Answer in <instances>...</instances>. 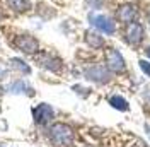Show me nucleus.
I'll list each match as a JSON object with an SVG mask.
<instances>
[{"label":"nucleus","mask_w":150,"mask_h":147,"mask_svg":"<svg viewBox=\"0 0 150 147\" xmlns=\"http://www.w3.org/2000/svg\"><path fill=\"white\" fill-rule=\"evenodd\" d=\"M74 91H75V92H80V94H84V96H87V94H89V89L80 87V86H74Z\"/></svg>","instance_id":"obj_17"},{"label":"nucleus","mask_w":150,"mask_h":147,"mask_svg":"<svg viewBox=\"0 0 150 147\" xmlns=\"http://www.w3.org/2000/svg\"><path fill=\"white\" fill-rule=\"evenodd\" d=\"M106 67L114 74H123L126 70V62L120 50H116V48L106 50Z\"/></svg>","instance_id":"obj_8"},{"label":"nucleus","mask_w":150,"mask_h":147,"mask_svg":"<svg viewBox=\"0 0 150 147\" xmlns=\"http://www.w3.org/2000/svg\"><path fill=\"white\" fill-rule=\"evenodd\" d=\"M5 75H7V67L0 64V79H5Z\"/></svg>","instance_id":"obj_18"},{"label":"nucleus","mask_w":150,"mask_h":147,"mask_svg":"<svg viewBox=\"0 0 150 147\" xmlns=\"http://www.w3.org/2000/svg\"><path fill=\"white\" fill-rule=\"evenodd\" d=\"M50 138L56 146L67 147V146H70L72 140H74V132L65 123H53L50 127Z\"/></svg>","instance_id":"obj_3"},{"label":"nucleus","mask_w":150,"mask_h":147,"mask_svg":"<svg viewBox=\"0 0 150 147\" xmlns=\"http://www.w3.org/2000/svg\"><path fill=\"white\" fill-rule=\"evenodd\" d=\"M123 39L130 46H140L145 39V28L140 21H133L123 29Z\"/></svg>","instance_id":"obj_4"},{"label":"nucleus","mask_w":150,"mask_h":147,"mask_svg":"<svg viewBox=\"0 0 150 147\" xmlns=\"http://www.w3.org/2000/svg\"><path fill=\"white\" fill-rule=\"evenodd\" d=\"M108 103L111 104L114 110H120V111H128V110H130V104H128V101H126L123 96H118V94L109 96Z\"/></svg>","instance_id":"obj_14"},{"label":"nucleus","mask_w":150,"mask_h":147,"mask_svg":"<svg viewBox=\"0 0 150 147\" xmlns=\"http://www.w3.org/2000/svg\"><path fill=\"white\" fill-rule=\"evenodd\" d=\"M84 77L96 84H108L111 81V70L104 65H91L84 69Z\"/></svg>","instance_id":"obj_7"},{"label":"nucleus","mask_w":150,"mask_h":147,"mask_svg":"<svg viewBox=\"0 0 150 147\" xmlns=\"http://www.w3.org/2000/svg\"><path fill=\"white\" fill-rule=\"evenodd\" d=\"M7 7L16 14H26L33 9L31 0H7Z\"/></svg>","instance_id":"obj_12"},{"label":"nucleus","mask_w":150,"mask_h":147,"mask_svg":"<svg viewBox=\"0 0 150 147\" xmlns=\"http://www.w3.org/2000/svg\"><path fill=\"white\" fill-rule=\"evenodd\" d=\"M7 92H10V94H28V96H34V89L31 86H28L22 79L12 81L7 86Z\"/></svg>","instance_id":"obj_11"},{"label":"nucleus","mask_w":150,"mask_h":147,"mask_svg":"<svg viewBox=\"0 0 150 147\" xmlns=\"http://www.w3.org/2000/svg\"><path fill=\"white\" fill-rule=\"evenodd\" d=\"M87 5L94 10H99V9H103L104 0H87Z\"/></svg>","instance_id":"obj_15"},{"label":"nucleus","mask_w":150,"mask_h":147,"mask_svg":"<svg viewBox=\"0 0 150 147\" xmlns=\"http://www.w3.org/2000/svg\"><path fill=\"white\" fill-rule=\"evenodd\" d=\"M12 46L24 53V55H36L39 51V41L38 38H34L29 33H21V34H16L14 39H12Z\"/></svg>","instance_id":"obj_1"},{"label":"nucleus","mask_w":150,"mask_h":147,"mask_svg":"<svg viewBox=\"0 0 150 147\" xmlns=\"http://www.w3.org/2000/svg\"><path fill=\"white\" fill-rule=\"evenodd\" d=\"M138 65H140V69L143 70V74L147 77H150V62H147V60H138Z\"/></svg>","instance_id":"obj_16"},{"label":"nucleus","mask_w":150,"mask_h":147,"mask_svg":"<svg viewBox=\"0 0 150 147\" xmlns=\"http://www.w3.org/2000/svg\"><path fill=\"white\" fill-rule=\"evenodd\" d=\"M89 24H91L94 29H97L99 33L106 34V36H111V34L116 33V19L109 17V16H106V14L91 12V14H89Z\"/></svg>","instance_id":"obj_2"},{"label":"nucleus","mask_w":150,"mask_h":147,"mask_svg":"<svg viewBox=\"0 0 150 147\" xmlns=\"http://www.w3.org/2000/svg\"><path fill=\"white\" fill-rule=\"evenodd\" d=\"M147 21H149V24H150V9H149V12H147Z\"/></svg>","instance_id":"obj_21"},{"label":"nucleus","mask_w":150,"mask_h":147,"mask_svg":"<svg viewBox=\"0 0 150 147\" xmlns=\"http://www.w3.org/2000/svg\"><path fill=\"white\" fill-rule=\"evenodd\" d=\"M9 67L12 70L19 72V74H24V75H29V74H31V67H29L22 58H17V56H14V58L9 60Z\"/></svg>","instance_id":"obj_13"},{"label":"nucleus","mask_w":150,"mask_h":147,"mask_svg":"<svg viewBox=\"0 0 150 147\" xmlns=\"http://www.w3.org/2000/svg\"><path fill=\"white\" fill-rule=\"evenodd\" d=\"M34 60H36V64L39 67H43L45 70H50V72H53V74L62 72V69H63L62 58H58L56 55L50 53V51H38L36 55H34Z\"/></svg>","instance_id":"obj_6"},{"label":"nucleus","mask_w":150,"mask_h":147,"mask_svg":"<svg viewBox=\"0 0 150 147\" xmlns=\"http://www.w3.org/2000/svg\"><path fill=\"white\" fill-rule=\"evenodd\" d=\"M0 147H4V146H0Z\"/></svg>","instance_id":"obj_22"},{"label":"nucleus","mask_w":150,"mask_h":147,"mask_svg":"<svg viewBox=\"0 0 150 147\" xmlns=\"http://www.w3.org/2000/svg\"><path fill=\"white\" fill-rule=\"evenodd\" d=\"M4 17H5V12H4V9L0 7V24H2V21H4Z\"/></svg>","instance_id":"obj_19"},{"label":"nucleus","mask_w":150,"mask_h":147,"mask_svg":"<svg viewBox=\"0 0 150 147\" xmlns=\"http://www.w3.org/2000/svg\"><path fill=\"white\" fill-rule=\"evenodd\" d=\"M33 118L38 125H48L51 120L55 118V110L48 104V103H41L33 108Z\"/></svg>","instance_id":"obj_9"},{"label":"nucleus","mask_w":150,"mask_h":147,"mask_svg":"<svg viewBox=\"0 0 150 147\" xmlns=\"http://www.w3.org/2000/svg\"><path fill=\"white\" fill-rule=\"evenodd\" d=\"M138 16H140V7L133 2L120 4L116 9V22H121L123 26L130 24L133 21H138Z\"/></svg>","instance_id":"obj_5"},{"label":"nucleus","mask_w":150,"mask_h":147,"mask_svg":"<svg viewBox=\"0 0 150 147\" xmlns=\"http://www.w3.org/2000/svg\"><path fill=\"white\" fill-rule=\"evenodd\" d=\"M84 41L85 45L89 46V48H92V50H99V48H103L104 46V36L103 33H99L97 29H87L84 33Z\"/></svg>","instance_id":"obj_10"},{"label":"nucleus","mask_w":150,"mask_h":147,"mask_svg":"<svg viewBox=\"0 0 150 147\" xmlns=\"http://www.w3.org/2000/svg\"><path fill=\"white\" fill-rule=\"evenodd\" d=\"M145 56L150 60V46H147V48H145Z\"/></svg>","instance_id":"obj_20"}]
</instances>
